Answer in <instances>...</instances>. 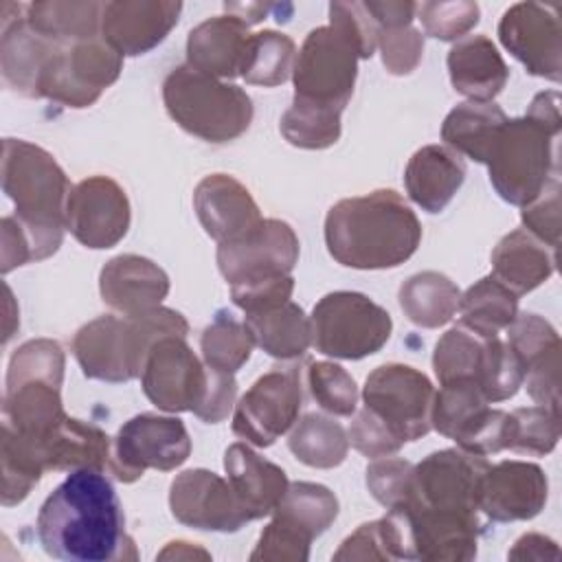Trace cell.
Here are the masks:
<instances>
[{"mask_svg": "<svg viewBox=\"0 0 562 562\" xmlns=\"http://www.w3.org/2000/svg\"><path fill=\"white\" fill-rule=\"evenodd\" d=\"M121 70L123 57L99 37L57 46L40 75L37 99L44 97L66 108H88L119 79Z\"/></svg>", "mask_w": 562, "mask_h": 562, "instance_id": "10", "label": "cell"}, {"mask_svg": "<svg viewBox=\"0 0 562 562\" xmlns=\"http://www.w3.org/2000/svg\"><path fill=\"white\" fill-rule=\"evenodd\" d=\"M505 411L490 408V402L472 380H454L435 391L430 426L454 439L457 446L472 454H496L507 448Z\"/></svg>", "mask_w": 562, "mask_h": 562, "instance_id": "12", "label": "cell"}, {"mask_svg": "<svg viewBox=\"0 0 562 562\" xmlns=\"http://www.w3.org/2000/svg\"><path fill=\"white\" fill-rule=\"evenodd\" d=\"M419 241L422 224L393 189L345 198L325 217V246L347 268H397L415 255Z\"/></svg>", "mask_w": 562, "mask_h": 562, "instance_id": "2", "label": "cell"}, {"mask_svg": "<svg viewBox=\"0 0 562 562\" xmlns=\"http://www.w3.org/2000/svg\"><path fill=\"white\" fill-rule=\"evenodd\" d=\"M189 334L187 318L171 307H156L136 316H99L77 329L72 353L81 373L101 382H130L140 378L143 362L165 336Z\"/></svg>", "mask_w": 562, "mask_h": 562, "instance_id": "4", "label": "cell"}, {"mask_svg": "<svg viewBox=\"0 0 562 562\" xmlns=\"http://www.w3.org/2000/svg\"><path fill=\"white\" fill-rule=\"evenodd\" d=\"M558 134L529 116L507 119L498 130L490 156L485 160L490 169V182L496 193L516 206L533 202L555 171V145Z\"/></svg>", "mask_w": 562, "mask_h": 562, "instance_id": "6", "label": "cell"}, {"mask_svg": "<svg viewBox=\"0 0 562 562\" xmlns=\"http://www.w3.org/2000/svg\"><path fill=\"white\" fill-rule=\"evenodd\" d=\"M435 386L426 373L389 362L373 369L364 380L362 402L402 443L430 432Z\"/></svg>", "mask_w": 562, "mask_h": 562, "instance_id": "11", "label": "cell"}, {"mask_svg": "<svg viewBox=\"0 0 562 562\" xmlns=\"http://www.w3.org/2000/svg\"><path fill=\"white\" fill-rule=\"evenodd\" d=\"M485 338L457 325L448 329L435 345L432 369L439 384L454 380H472L476 382V373L481 367Z\"/></svg>", "mask_w": 562, "mask_h": 562, "instance_id": "44", "label": "cell"}, {"mask_svg": "<svg viewBox=\"0 0 562 562\" xmlns=\"http://www.w3.org/2000/svg\"><path fill=\"white\" fill-rule=\"evenodd\" d=\"M42 549L68 562L136 560L125 531L123 505L101 470H72L42 503L37 514Z\"/></svg>", "mask_w": 562, "mask_h": 562, "instance_id": "1", "label": "cell"}, {"mask_svg": "<svg viewBox=\"0 0 562 562\" xmlns=\"http://www.w3.org/2000/svg\"><path fill=\"white\" fill-rule=\"evenodd\" d=\"M525 116L544 125L549 132L560 134V94L555 90L538 92L529 103V110Z\"/></svg>", "mask_w": 562, "mask_h": 562, "instance_id": "62", "label": "cell"}, {"mask_svg": "<svg viewBox=\"0 0 562 562\" xmlns=\"http://www.w3.org/2000/svg\"><path fill=\"white\" fill-rule=\"evenodd\" d=\"M235 397H237L235 375L233 373H222V371L213 369L211 389L206 393L204 404L195 413V417H200L206 424H217V422L228 417L231 408L235 406Z\"/></svg>", "mask_w": 562, "mask_h": 562, "instance_id": "58", "label": "cell"}, {"mask_svg": "<svg viewBox=\"0 0 562 562\" xmlns=\"http://www.w3.org/2000/svg\"><path fill=\"white\" fill-rule=\"evenodd\" d=\"M507 121L505 112L494 101H465L448 112L441 125V138L459 156L483 162L490 156L492 143Z\"/></svg>", "mask_w": 562, "mask_h": 562, "instance_id": "35", "label": "cell"}, {"mask_svg": "<svg viewBox=\"0 0 562 562\" xmlns=\"http://www.w3.org/2000/svg\"><path fill=\"white\" fill-rule=\"evenodd\" d=\"M397 299L404 316L413 325L437 329L457 314L461 292L450 277L437 270H424L400 285Z\"/></svg>", "mask_w": 562, "mask_h": 562, "instance_id": "36", "label": "cell"}, {"mask_svg": "<svg viewBox=\"0 0 562 562\" xmlns=\"http://www.w3.org/2000/svg\"><path fill=\"white\" fill-rule=\"evenodd\" d=\"M329 24L351 40L360 59H369L378 48V24L364 9V2H331Z\"/></svg>", "mask_w": 562, "mask_h": 562, "instance_id": "54", "label": "cell"}, {"mask_svg": "<svg viewBox=\"0 0 562 562\" xmlns=\"http://www.w3.org/2000/svg\"><path fill=\"white\" fill-rule=\"evenodd\" d=\"M66 358L57 340L35 338L15 349L7 371V386L24 380H48L53 384L64 382Z\"/></svg>", "mask_w": 562, "mask_h": 562, "instance_id": "49", "label": "cell"}, {"mask_svg": "<svg viewBox=\"0 0 562 562\" xmlns=\"http://www.w3.org/2000/svg\"><path fill=\"white\" fill-rule=\"evenodd\" d=\"M292 292H294L292 274L231 285V299L244 314H257V312L279 307L292 301Z\"/></svg>", "mask_w": 562, "mask_h": 562, "instance_id": "56", "label": "cell"}, {"mask_svg": "<svg viewBox=\"0 0 562 562\" xmlns=\"http://www.w3.org/2000/svg\"><path fill=\"white\" fill-rule=\"evenodd\" d=\"M334 560H411L408 533L402 516L389 512L380 520L360 525L340 549Z\"/></svg>", "mask_w": 562, "mask_h": 562, "instance_id": "40", "label": "cell"}, {"mask_svg": "<svg viewBox=\"0 0 562 562\" xmlns=\"http://www.w3.org/2000/svg\"><path fill=\"white\" fill-rule=\"evenodd\" d=\"M250 35L248 24L233 13L209 18L187 37V66L215 79L241 77Z\"/></svg>", "mask_w": 562, "mask_h": 562, "instance_id": "26", "label": "cell"}, {"mask_svg": "<svg viewBox=\"0 0 562 562\" xmlns=\"http://www.w3.org/2000/svg\"><path fill=\"white\" fill-rule=\"evenodd\" d=\"M160 560H191V558H209V553L200 547H193L191 542H184V540H176V542H169L160 553H158Z\"/></svg>", "mask_w": 562, "mask_h": 562, "instance_id": "63", "label": "cell"}, {"mask_svg": "<svg viewBox=\"0 0 562 562\" xmlns=\"http://www.w3.org/2000/svg\"><path fill=\"white\" fill-rule=\"evenodd\" d=\"M507 448L533 457L549 454L560 439V413L544 406H522L507 413Z\"/></svg>", "mask_w": 562, "mask_h": 562, "instance_id": "46", "label": "cell"}, {"mask_svg": "<svg viewBox=\"0 0 562 562\" xmlns=\"http://www.w3.org/2000/svg\"><path fill=\"white\" fill-rule=\"evenodd\" d=\"M217 268L231 285L290 274L299 261V237L283 220H261L246 235L217 244Z\"/></svg>", "mask_w": 562, "mask_h": 562, "instance_id": "16", "label": "cell"}, {"mask_svg": "<svg viewBox=\"0 0 562 562\" xmlns=\"http://www.w3.org/2000/svg\"><path fill=\"white\" fill-rule=\"evenodd\" d=\"M103 2L40 0L24 4V20L40 37L55 46L97 40L101 31Z\"/></svg>", "mask_w": 562, "mask_h": 562, "instance_id": "33", "label": "cell"}, {"mask_svg": "<svg viewBox=\"0 0 562 562\" xmlns=\"http://www.w3.org/2000/svg\"><path fill=\"white\" fill-rule=\"evenodd\" d=\"M312 538L301 533L299 529L285 525L277 516L268 522V527L261 531L255 551L250 553V560H294L303 562L310 558Z\"/></svg>", "mask_w": 562, "mask_h": 562, "instance_id": "55", "label": "cell"}, {"mask_svg": "<svg viewBox=\"0 0 562 562\" xmlns=\"http://www.w3.org/2000/svg\"><path fill=\"white\" fill-rule=\"evenodd\" d=\"M349 443L364 457L378 459L397 452L404 443L371 413L362 406L360 413H356L349 430H347Z\"/></svg>", "mask_w": 562, "mask_h": 562, "instance_id": "57", "label": "cell"}, {"mask_svg": "<svg viewBox=\"0 0 562 562\" xmlns=\"http://www.w3.org/2000/svg\"><path fill=\"white\" fill-rule=\"evenodd\" d=\"M364 9L369 15L375 20L378 29H400V26H411L415 13H417V2L411 0H369L364 2Z\"/></svg>", "mask_w": 562, "mask_h": 562, "instance_id": "60", "label": "cell"}, {"mask_svg": "<svg viewBox=\"0 0 562 562\" xmlns=\"http://www.w3.org/2000/svg\"><path fill=\"white\" fill-rule=\"evenodd\" d=\"M132 213L125 189L108 176L77 182L66 202V228L92 250L116 246L130 231Z\"/></svg>", "mask_w": 562, "mask_h": 562, "instance_id": "17", "label": "cell"}, {"mask_svg": "<svg viewBox=\"0 0 562 562\" xmlns=\"http://www.w3.org/2000/svg\"><path fill=\"white\" fill-rule=\"evenodd\" d=\"M465 180V162L448 145L417 149L404 171L408 198L426 213H441Z\"/></svg>", "mask_w": 562, "mask_h": 562, "instance_id": "29", "label": "cell"}, {"mask_svg": "<svg viewBox=\"0 0 562 562\" xmlns=\"http://www.w3.org/2000/svg\"><path fill=\"white\" fill-rule=\"evenodd\" d=\"M2 40H0V66L4 86L22 97L37 99V81L55 53V44L40 37L24 20V4H15L11 15V2H2Z\"/></svg>", "mask_w": 562, "mask_h": 562, "instance_id": "25", "label": "cell"}, {"mask_svg": "<svg viewBox=\"0 0 562 562\" xmlns=\"http://www.w3.org/2000/svg\"><path fill=\"white\" fill-rule=\"evenodd\" d=\"M180 11L182 4L173 0L103 2L101 40L121 57L145 55L169 35Z\"/></svg>", "mask_w": 562, "mask_h": 562, "instance_id": "21", "label": "cell"}, {"mask_svg": "<svg viewBox=\"0 0 562 562\" xmlns=\"http://www.w3.org/2000/svg\"><path fill=\"white\" fill-rule=\"evenodd\" d=\"M340 114L338 110L292 101L279 127L283 138L294 147L325 149L340 138Z\"/></svg>", "mask_w": 562, "mask_h": 562, "instance_id": "43", "label": "cell"}, {"mask_svg": "<svg viewBox=\"0 0 562 562\" xmlns=\"http://www.w3.org/2000/svg\"><path fill=\"white\" fill-rule=\"evenodd\" d=\"M26 443L37 457L44 472L48 470L72 472L83 468L101 470V472L110 470V454H112L110 437L99 426L83 419L66 417L46 441L42 443L26 441Z\"/></svg>", "mask_w": 562, "mask_h": 562, "instance_id": "28", "label": "cell"}, {"mask_svg": "<svg viewBox=\"0 0 562 562\" xmlns=\"http://www.w3.org/2000/svg\"><path fill=\"white\" fill-rule=\"evenodd\" d=\"M2 505L11 507L22 503L40 483L44 468L37 463L29 446L7 426H2Z\"/></svg>", "mask_w": 562, "mask_h": 562, "instance_id": "47", "label": "cell"}, {"mask_svg": "<svg viewBox=\"0 0 562 562\" xmlns=\"http://www.w3.org/2000/svg\"><path fill=\"white\" fill-rule=\"evenodd\" d=\"M244 323L259 349L277 360H296L312 345V323L303 307L288 301L279 307L246 314Z\"/></svg>", "mask_w": 562, "mask_h": 562, "instance_id": "34", "label": "cell"}, {"mask_svg": "<svg viewBox=\"0 0 562 562\" xmlns=\"http://www.w3.org/2000/svg\"><path fill=\"white\" fill-rule=\"evenodd\" d=\"M301 406V367H274L257 378L235 404L231 426L246 443L268 448L299 422Z\"/></svg>", "mask_w": 562, "mask_h": 562, "instance_id": "13", "label": "cell"}, {"mask_svg": "<svg viewBox=\"0 0 562 562\" xmlns=\"http://www.w3.org/2000/svg\"><path fill=\"white\" fill-rule=\"evenodd\" d=\"M255 340L246 327L226 310H220L200 336V351L206 367L222 373H237L252 353Z\"/></svg>", "mask_w": 562, "mask_h": 562, "instance_id": "41", "label": "cell"}, {"mask_svg": "<svg viewBox=\"0 0 562 562\" xmlns=\"http://www.w3.org/2000/svg\"><path fill=\"white\" fill-rule=\"evenodd\" d=\"M487 465L485 457L461 448L430 452L424 461L413 465L411 494L400 509L424 507L479 514V487Z\"/></svg>", "mask_w": 562, "mask_h": 562, "instance_id": "15", "label": "cell"}, {"mask_svg": "<svg viewBox=\"0 0 562 562\" xmlns=\"http://www.w3.org/2000/svg\"><path fill=\"white\" fill-rule=\"evenodd\" d=\"M296 46L294 42L279 31H259L250 35L246 48V61L241 77L252 86H281L294 70Z\"/></svg>", "mask_w": 562, "mask_h": 562, "instance_id": "42", "label": "cell"}, {"mask_svg": "<svg viewBox=\"0 0 562 562\" xmlns=\"http://www.w3.org/2000/svg\"><path fill=\"white\" fill-rule=\"evenodd\" d=\"M169 507L178 522L202 531H237L248 522L228 479L204 468L184 470L171 481Z\"/></svg>", "mask_w": 562, "mask_h": 562, "instance_id": "19", "label": "cell"}, {"mask_svg": "<svg viewBox=\"0 0 562 562\" xmlns=\"http://www.w3.org/2000/svg\"><path fill=\"white\" fill-rule=\"evenodd\" d=\"M417 15L426 35L441 42H459L479 24L481 11L476 2L468 0L422 2L417 4Z\"/></svg>", "mask_w": 562, "mask_h": 562, "instance_id": "50", "label": "cell"}, {"mask_svg": "<svg viewBox=\"0 0 562 562\" xmlns=\"http://www.w3.org/2000/svg\"><path fill=\"white\" fill-rule=\"evenodd\" d=\"M167 114L187 134L206 143L239 138L252 123V101L244 88L193 70L173 68L162 81Z\"/></svg>", "mask_w": 562, "mask_h": 562, "instance_id": "5", "label": "cell"}, {"mask_svg": "<svg viewBox=\"0 0 562 562\" xmlns=\"http://www.w3.org/2000/svg\"><path fill=\"white\" fill-rule=\"evenodd\" d=\"M555 270V252L525 228L507 233L492 250V277L516 296L542 285Z\"/></svg>", "mask_w": 562, "mask_h": 562, "instance_id": "32", "label": "cell"}, {"mask_svg": "<svg viewBox=\"0 0 562 562\" xmlns=\"http://www.w3.org/2000/svg\"><path fill=\"white\" fill-rule=\"evenodd\" d=\"M211 378L213 369L191 351L184 336H165L154 342L143 362L140 386L160 411L195 415L206 400Z\"/></svg>", "mask_w": 562, "mask_h": 562, "instance_id": "14", "label": "cell"}, {"mask_svg": "<svg viewBox=\"0 0 562 562\" xmlns=\"http://www.w3.org/2000/svg\"><path fill=\"white\" fill-rule=\"evenodd\" d=\"M290 452L305 465L329 470L345 461L349 450L347 430L327 415L307 413L288 437Z\"/></svg>", "mask_w": 562, "mask_h": 562, "instance_id": "38", "label": "cell"}, {"mask_svg": "<svg viewBox=\"0 0 562 562\" xmlns=\"http://www.w3.org/2000/svg\"><path fill=\"white\" fill-rule=\"evenodd\" d=\"M2 272H11L18 266L33 261L31 244L13 215L2 217Z\"/></svg>", "mask_w": 562, "mask_h": 562, "instance_id": "59", "label": "cell"}, {"mask_svg": "<svg viewBox=\"0 0 562 562\" xmlns=\"http://www.w3.org/2000/svg\"><path fill=\"white\" fill-rule=\"evenodd\" d=\"M522 364L509 342L501 340L498 336L485 338L481 367L476 373V386L481 389L485 400L492 404L514 397L522 384Z\"/></svg>", "mask_w": 562, "mask_h": 562, "instance_id": "45", "label": "cell"}, {"mask_svg": "<svg viewBox=\"0 0 562 562\" xmlns=\"http://www.w3.org/2000/svg\"><path fill=\"white\" fill-rule=\"evenodd\" d=\"M305 384L312 400L327 413L349 417L358 406V386L353 378L336 362H312L305 371Z\"/></svg>", "mask_w": 562, "mask_h": 562, "instance_id": "48", "label": "cell"}, {"mask_svg": "<svg viewBox=\"0 0 562 562\" xmlns=\"http://www.w3.org/2000/svg\"><path fill=\"white\" fill-rule=\"evenodd\" d=\"M549 481L540 465L501 461L487 465L479 487V512L496 522L531 520L544 509Z\"/></svg>", "mask_w": 562, "mask_h": 562, "instance_id": "22", "label": "cell"}, {"mask_svg": "<svg viewBox=\"0 0 562 562\" xmlns=\"http://www.w3.org/2000/svg\"><path fill=\"white\" fill-rule=\"evenodd\" d=\"M358 50L336 26H318L303 40L294 70V101L342 112L358 77Z\"/></svg>", "mask_w": 562, "mask_h": 562, "instance_id": "8", "label": "cell"}, {"mask_svg": "<svg viewBox=\"0 0 562 562\" xmlns=\"http://www.w3.org/2000/svg\"><path fill=\"white\" fill-rule=\"evenodd\" d=\"M413 463L400 457H378L367 465V487L371 496L386 509H400L411 494Z\"/></svg>", "mask_w": 562, "mask_h": 562, "instance_id": "51", "label": "cell"}, {"mask_svg": "<svg viewBox=\"0 0 562 562\" xmlns=\"http://www.w3.org/2000/svg\"><path fill=\"white\" fill-rule=\"evenodd\" d=\"M389 512H397L406 525L411 560L461 562L476 555L481 533L479 514L424 507Z\"/></svg>", "mask_w": 562, "mask_h": 562, "instance_id": "20", "label": "cell"}, {"mask_svg": "<svg viewBox=\"0 0 562 562\" xmlns=\"http://www.w3.org/2000/svg\"><path fill=\"white\" fill-rule=\"evenodd\" d=\"M498 40L527 72L560 81L562 26L555 7L540 2L512 4L498 22Z\"/></svg>", "mask_w": 562, "mask_h": 562, "instance_id": "18", "label": "cell"}, {"mask_svg": "<svg viewBox=\"0 0 562 562\" xmlns=\"http://www.w3.org/2000/svg\"><path fill=\"white\" fill-rule=\"evenodd\" d=\"M378 48L382 53V64L391 75H411L424 55V35L413 26L380 29Z\"/></svg>", "mask_w": 562, "mask_h": 562, "instance_id": "53", "label": "cell"}, {"mask_svg": "<svg viewBox=\"0 0 562 562\" xmlns=\"http://www.w3.org/2000/svg\"><path fill=\"white\" fill-rule=\"evenodd\" d=\"M560 549L555 544V540H551L549 536L542 533H525L520 536L512 551L507 553V558L512 560H547V558H558Z\"/></svg>", "mask_w": 562, "mask_h": 562, "instance_id": "61", "label": "cell"}, {"mask_svg": "<svg viewBox=\"0 0 562 562\" xmlns=\"http://www.w3.org/2000/svg\"><path fill=\"white\" fill-rule=\"evenodd\" d=\"M457 312L465 329L492 338L505 331L518 316V296L487 274L461 294Z\"/></svg>", "mask_w": 562, "mask_h": 562, "instance_id": "37", "label": "cell"}, {"mask_svg": "<svg viewBox=\"0 0 562 562\" xmlns=\"http://www.w3.org/2000/svg\"><path fill=\"white\" fill-rule=\"evenodd\" d=\"M312 345L323 356L360 360L378 353L391 338V314L367 294L338 290L312 310Z\"/></svg>", "mask_w": 562, "mask_h": 562, "instance_id": "7", "label": "cell"}, {"mask_svg": "<svg viewBox=\"0 0 562 562\" xmlns=\"http://www.w3.org/2000/svg\"><path fill=\"white\" fill-rule=\"evenodd\" d=\"M520 220L527 233L540 239L551 250L560 244V180L558 173L549 180L544 191L522 206Z\"/></svg>", "mask_w": 562, "mask_h": 562, "instance_id": "52", "label": "cell"}, {"mask_svg": "<svg viewBox=\"0 0 562 562\" xmlns=\"http://www.w3.org/2000/svg\"><path fill=\"white\" fill-rule=\"evenodd\" d=\"M2 191L15 204L13 217L31 244L33 261L55 255L64 239L66 202L72 191L57 160L29 140L4 138Z\"/></svg>", "mask_w": 562, "mask_h": 562, "instance_id": "3", "label": "cell"}, {"mask_svg": "<svg viewBox=\"0 0 562 562\" xmlns=\"http://www.w3.org/2000/svg\"><path fill=\"white\" fill-rule=\"evenodd\" d=\"M448 75L457 92L470 101H492L507 83L509 68L485 35H465L448 50Z\"/></svg>", "mask_w": 562, "mask_h": 562, "instance_id": "31", "label": "cell"}, {"mask_svg": "<svg viewBox=\"0 0 562 562\" xmlns=\"http://www.w3.org/2000/svg\"><path fill=\"white\" fill-rule=\"evenodd\" d=\"M191 454V437L182 419L140 413L127 419L112 439L110 474L121 483L138 481L145 470L169 472Z\"/></svg>", "mask_w": 562, "mask_h": 562, "instance_id": "9", "label": "cell"}, {"mask_svg": "<svg viewBox=\"0 0 562 562\" xmlns=\"http://www.w3.org/2000/svg\"><path fill=\"white\" fill-rule=\"evenodd\" d=\"M59 389V384L48 380H24L7 386L2 397V426H9L31 443L46 441L68 417Z\"/></svg>", "mask_w": 562, "mask_h": 562, "instance_id": "30", "label": "cell"}, {"mask_svg": "<svg viewBox=\"0 0 562 562\" xmlns=\"http://www.w3.org/2000/svg\"><path fill=\"white\" fill-rule=\"evenodd\" d=\"M99 292L121 316H136L160 307L169 294V277L147 257L119 255L101 268Z\"/></svg>", "mask_w": 562, "mask_h": 562, "instance_id": "24", "label": "cell"}, {"mask_svg": "<svg viewBox=\"0 0 562 562\" xmlns=\"http://www.w3.org/2000/svg\"><path fill=\"white\" fill-rule=\"evenodd\" d=\"M193 209L204 233L217 244L246 235L263 220L250 191L228 173L204 176L193 191Z\"/></svg>", "mask_w": 562, "mask_h": 562, "instance_id": "23", "label": "cell"}, {"mask_svg": "<svg viewBox=\"0 0 562 562\" xmlns=\"http://www.w3.org/2000/svg\"><path fill=\"white\" fill-rule=\"evenodd\" d=\"M272 516L281 518L314 540L336 520L338 498L329 487L321 483L296 481L288 485Z\"/></svg>", "mask_w": 562, "mask_h": 562, "instance_id": "39", "label": "cell"}, {"mask_svg": "<svg viewBox=\"0 0 562 562\" xmlns=\"http://www.w3.org/2000/svg\"><path fill=\"white\" fill-rule=\"evenodd\" d=\"M224 470L248 522L272 514L290 485L283 468L241 441L226 448Z\"/></svg>", "mask_w": 562, "mask_h": 562, "instance_id": "27", "label": "cell"}]
</instances>
